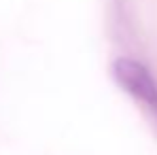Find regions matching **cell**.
<instances>
[{"mask_svg":"<svg viewBox=\"0 0 157 155\" xmlns=\"http://www.w3.org/2000/svg\"><path fill=\"white\" fill-rule=\"evenodd\" d=\"M113 77L117 85L142 104L157 121V83L149 68L132 57H119L113 64Z\"/></svg>","mask_w":157,"mask_h":155,"instance_id":"obj_1","label":"cell"}]
</instances>
